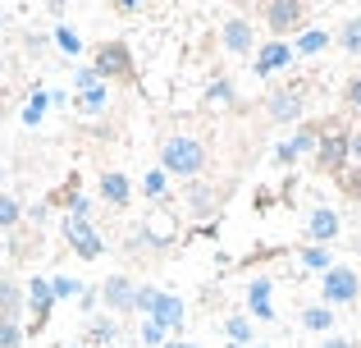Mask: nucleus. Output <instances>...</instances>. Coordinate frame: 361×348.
Returning <instances> with one entry per match:
<instances>
[{
	"label": "nucleus",
	"mask_w": 361,
	"mask_h": 348,
	"mask_svg": "<svg viewBox=\"0 0 361 348\" xmlns=\"http://www.w3.org/2000/svg\"><path fill=\"white\" fill-rule=\"evenodd\" d=\"M293 64V46L288 42H279V37H274V42H265L261 51H256V78H270V73H279V69H288Z\"/></svg>",
	"instance_id": "13"
},
{
	"label": "nucleus",
	"mask_w": 361,
	"mask_h": 348,
	"mask_svg": "<svg viewBox=\"0 0 361 348\" xmlns=\"http://www.w3.org/2000/svg\"><path fill=\"white\" fill-rule=\"evenodd\" d=\"M165 348H202V344H165Z\"/></svg>",
	"instance_id": "40"
},
{
	"label": "nucleus",
	"mask_w": 361,
	"mask_h": 348,
	"mask_svg": "<svg viewBox=\"0 0 361 348\" xmlns=\"http://www.w3.org/2000/svg\"><path fill=\"white\" fill-rule=\"evenodd\" d=\"M206 101H211V106H233V83L229 78H215L211 88H206Z\"/></svg>",
	"instance_id": "29"
},
{
	"label": "nucleus",
	"mask_w": 361,
	"mask_h": 348,
	"mask_svg": "<svg viewBox=\"0 0 361 348\" xmlns=\"http://www.w3.org/2000/svg\"><path fill=\"white\" fill-rule=\"evenodd\" d=\"M115 340V321H92V330H87V348L92 344H110Z\"/></svg>",
	"instance_id": "33"
},
{
	"label": "nucleus",
	"mask_w": 361,
	"mask_h": 348,
	"mask_svg": "<svg viewBox=\"0 0 361 348\" xmlns=\"http://www.w3.org/2000/svg\"><path fill=\"white\" fill-rule=\"evenodd\" d=\"M348 161L361 165V128H357V133H348Z\"/></svg>",
	"instance_id": "37"
},
{
	"label": "nucleus",
	"mask_w": 361,
	"mask_h": 348,
	"mask_svg": "<svg viewBox=\"0 0 361 348\" xmlns=\"http://www.w3.org/2000/svg\"><path fill=\"white\" fill-rule=\"evenodd\" d=\"M101 197H106L115 211H123V206L133 202V184H128V174H119V170H106L101 174Z\"/></svg>",
	"instance_id": "17"
},
{
	"label": "nucleus",
	"mask_w": 361,
	"mask_h": 348,
	"mask_svg": "<svg viewBox=\"0 0 361 348\" xmlns=\"http://www.w3.org/2000/svg\"><path fill=\"white\" fill-rule=\"evenodd\" d=\"M46 110H51V92H32V97H27V106H23V124H27V128L42 124Z\"/></svg>",
	"instance_id": "24"
},
{
	"label": "nucleus",
	"mask_w": 361,
	"mask_h": 348,
	"mask_svg": "<svg viewBox=\"0 0 361 348\" xmlns=\"http://www.w3.org/2000/svg\"><path fill=\"white\" fill-rule=\"evenodd\" d=\"M329 46V32L325 28H307V32L298 37V46H293V55H320Z\"/></svg>",
	"instance_id": "22"
},
{
	"label": "nucleus",
	"mask_w": 361,
	"mask_h": 348,
	"mask_svg": "<svg viewBox=\"0 0 361 348\" xmlns=\"http://www.w3.org/2000/svg\"><path fill=\"white\" fill-rule=\"evenodd\" d=\"M27 312V298H23V284L9 275H0V321H23Z\"/></svg>",
	"instance_id": "15"
},
{
	"label": "nucleus",
	"mask_w": 361,
	"mask_h": 348,
	"mask_svg": "<svg viewBox=\"0 0 361 348\" xmlns=\"http://www.w3.org/2000/svg\"><path fill=\"white\" fill-rule=\"evenodd\" d=\"M92 69H97V78H115V83H133V55L123 42H106L97 51V60H92Z\"/></svg>",
	"instance_id": "4"
},
{
	"label": "nucleus",
	"mask_w": 361,
	"mask_h": 348,
	"mask_svg": "<svg viewBox=\"0 0 361 348\" xmlns=\"http://www.w3.org/2000/svg\"><path fill=\"white\" fill-rule=\"evenodd\" d=\"M302 14H307L302 0H265V28H270L279 42H283V32H298L302 28Z\"/></svg>",
	"instance_id": "7"
},
{
	"label": "nucleus",
	"mask_w": 361,
	"mask_h": 348,
	"mask_svg": "<svg viewBox=\"0 0 361 348\" xmlns=\"http://www.w3.org/2000/svg\"><path fill=\"white\" fill-rule=\"evenodd\" d=\"M316 143H320V124H298V133H293L288 143L274 147V161H279V165H293L298 156L316 152Z\"/></svg>",
	"instance_id": "11"
},
{
	"label": "nucleus",
	"mask_w": 361,
	"mask_h": 348,
	"mask_svg": "<svg viewBox=\"0 0 361 348\" xmlns=\"http://www.w3.org/2000/svg\"><path fill=\"white\" fill-rule=\"evenodd\" d=\"M51 289H55V303H64V298H78V294H82V284H78L73 275H55Z\"/></svg>",
	"instance_id": "30"
},
{
	"label": "nucleus",
	"mask_w": 361,
	"mask_h": 348,
	"mask_svg": "<svg viewBox=\"0 0 361 348\" xmlns=\"http://www.w3.org/2000/svg\"><path fill=\"white\" fill-rule=\"evenodd\" d=\"M64 348H87V344H64Z\"/></svg>",
	"instance_id": "41"
},
{
	"label": "nucleus",
	"mask_w": 361,
	"mask_h": 348,
	"mask_svg": "<svg viewBox=\"0 0 361 348\" xmlns=\"http://www.w3.org/2000/svg\"><path fill=\"white\" fill-rule=\"evenodd\" d=\"M338 46H343L348 55H361V14L348 18V23L338 28Z\"/></svg>",
	"instance_id": "25"
},
{
	"label": "nucleus",
	"mask_w": 361,
	"mask_h": 348,
	"mask_svg": "<svg viewBox=\"0 0 361 348\" xmlns=\"http://www.w3.org/2000/svg\"><path fill=\"white\" fill-rule=\"evenodd\" d=\"M23 298H27V316H32V330L42 335L46 330V321H51V312H55V289H51V280H27V289H23Z\"/></svg>",
	"instance_id": "8"
},
{
	"label": "nucleus",
	"mask_w": 361,
	"mask_h": 348,
	"mask_svg": "<svg viewBox=\"0 0 361 348\" xmlns=\"http://www.w3.org/2000/svg\"><path fill=\"white\" fill-rule=\"evenodd\" d=\"M18 220H23V206H18V197L0 193V229H14Z\"/></svg>",
	"instance_id": "26"
},
{
	"label": "nucleus",
	"mask_w": 361,
	"mask_h": 348,
	"mask_svg": "<svg viewBox=\"0 0 361 348\" xmlns=\"http://www.w3.org/2000/svg\"><path fill=\"white\" fill-rule=\"evenodd\" d=\"M133 312H142L147 321L165 325L169 335L188 325V303H183V298L165 294V289H151V284H137V307H133Z\"/></svg>",
	"instance_id": "2"
},
{
	"label": "nucleus",
	"mask_w": 361,
	"mask_h": 348,
	"mask_svg": "<svg viewBox=\"0 0 361 348\" xmlns=\"http://www.w3.org/2000/svg\"><path fill=\"white\" fill-rule=\"evenodd\" d=\"M338 234H343V220H338L334 206H311V215H307V239L311 243H334Z\"/></svg>",
	"instance_id": "12"
},
{
	"label": "nucleus",
	"mask_w": 361,
	"mask_h": 348,
	"mask_svg": "<svg viewBox=\"0 0 361 348\" xmlns=\"http://www.w3.org/2000/svg\"><path fill=\"white\" fill-rule=\"evenodd\" d=\"M298 261H302L307 270H320V275H325V270L334 266V252H329L325 243H311V248H302V252H298Z\"/></svg>",
	"instance_id": "20"
},
{
	"label": "nucleus",
	"mask_w": 361,
	"mask_h": 348,
	"mask_svg": "<svg viewBox=\"0 0 361 348\" xmlns=\"http://www.w3.org/2000/svg\"><path fill=\"white\" fill-rule=\"evenodd\" d=\"M357 257H361V239H357Z\"/></svg>",
	"instance_id": "44"
},
{
	"label": "nucleus",
	"mask_w": 361,
	"mask_h": 348,
	"mask_svg": "<svg viewBox=\"0 0 361 348\" xmlns=\"http://www.w3.org/2000/svg\"><path fill=\"white\" fill-rule=\"evenodd\" d=\"M64 239H69V248L78 252L82 261H97L101 252H106V243H101L97 229H92V220H78V215H69V220H64Z\"/></svg>",
	"instance_id": "9"
},
{
	"label": "nucleus",
	"mask_w": 361,
	"mask_h": 348,
	"mask_svg": "<svg viewBox=\"0 0 361 348\" xmlns=\"http://www.w3.org/2000/svg\"><path fill=\"white\" fill-rule=\"evenodd\" d=\"M361 294V275L353 266H329L325 275H320V298H325V307H353Z\"/></svg>",
	"instance_id": "3"
},
{
	"label": "nucleus",
	"mask_w": 361,
	"mask_h": 348,
	"mask_svg": "<svg viewBox=\"0 0 361 348\" xmlns=\"http://www.w3.org/2000/svg\"><path fill=\"white\" fill-rule=\"evenodd\" d=\"M23 340H27L23 321H0V348H23Z\"/></svg>",
	"instance_id": "28"
},
{
	"label": "nucleus",
	"mask_w": 361,
	"mask_h": 348,
	"mask_svg": "<svg viewBox=\"0 0 361 348\" xmlns=\"http://www.w3.org/2000/svg\"><path fill=\"white\" fill-rule=\"evenodd\" d=\"M224 335H229V344H256V330H252V316H224Z\"/></svg>",
	"instance_id": "21"
},
{
	"label": "nucleus",
	"mask_w": 361,
	"mask_h": 348,
	"mask_svg": "<svg viewBox=\"0 0 361 348\" xmlns=\"http://www.w3.org/2000/svg\"><path fill=\"white\" fill-rule=\"evenodd\" d=\"M270 294H274V284H270L265 275L247 284V312H252L256 321H274V303H270Z\"/></svg>",
	"instance_id": "16"
},
{
	"label": "nucleus",
	"mask_w": 361,
	"mask_h": 348,
	"mask_svg": "<svg viewBox=\"0 0 361 348\" xmlns=\"http://www.w3.org/2000/svg\"><path fill=\"white\" fill-rule=\"evenodd\" d=\"M101 303L110 307V312H119V316H128L133 307H137V284H133L128 275H110L106 284H101Z\"/></svg>",
	"instance_id": "10"
},
{
	"label": "nucleus",
	"mask_w": 361,
	"mask_h": 348,
	"mask_svg": "<svg viewBox=\"0 0 361 348\" xmlns=\"http://www.w3.org/2000/svg\"><path fill=\"white\" fill-rule=\"evenodd\" d=\"M106 101H110V88H106V83H97L92 92H78V101H73V106H78L82 115H97V110H106Z\"/></svg>",
	"instance_id": "23"
},
{
	"label": "nucleus",
	"mask_w": 361,
	"mask_h": 348,
	"mask_svg": "<svg viewBox=\"0 0 361 348\" xmlns=\"http://www.w3.org/2000/svg\"><path fill=\"white\" fill-rule=\"evenodd\" d=\"M343 101H348L353 110H361V78H353V83L343 88Z\"/></svg>",
	"instance_id": "36"
},
{
	"label": "nucleus",
	"mask_w": 361,
	"mask_h": 348,
	"mask_svg": "<svg viewBox=\"0 0 361 348\" xmlns=\"http://www.w3.org/2000/svg\"><path fill=\"white\" fill-rule=\"evenodd\" d=\"M188 211L197 215V220H206V215L215 211V188H206V184H188Z\"/></svg>",
	"instance_id": "19"
},
{
	"label": "nucleus",
	"mask_w": 361,
	"mask_h": 348,
	"mask_svg": "<svg viewBox=\"0 0 361 348\" xmlns=\"http://www.w3.org/2000/svg\"><path fill=\"white\" fill-rule=\"evenodd\" d=\"M97 69H92V64H82V69H78V78H73V88H78V92H92V88H97Z\"/></svg>",
	"instance_id": "34"
},
{
	"label": "nucleus",
	"mask_w": 361,
	"mask_h": 348,
	"mask_svg": "<svg viewBox=\"0 0 361 348\" xmlns=\"http://www.w3.org/2000/svg\"><path fill=\"white\" fill-rule=\"evenodd\" d=\"M302 106H307V88H302V83H288V88H279L265 101V115H270L274 124H298Z\"/></svg>",
	"instance_id": "6"
},
{
	"label": "nucleus",
	"mask_w": 361,
	"mask_h": 348,
	"mask_svg": "<svg viewBox=\"0 0 361 348\" xmlns=\"http://www.w3.org/2000/svg\"><path fill=\"white\" fill-rule=\"evenodd\" d=\"M160 170H165V174H178V179H188V184H192V179L206 170V147H202V138H192V133L165 138V147H160Z\"/></svg>",
	"instance_id": "1"
},
{
	"label": "nucleus",
	"mask_w": 361,
	"mask_h": 348,
	"mask_svg": "<svg viewBox=\"0 0 361 348\" xmlns=\"http://www.w3.org/2000/svg\"><path fill=\"white\" fill-rule=\"evenodd\" d=\"M169 340V330L165 325H156V321H142V344H151V348H165Z\"/></svg>",
	"instance_id": "32"
},
{
	"label": "nucleus",
	"mask_w": 361,
	"mask_h": 348,
	"mask_svg": "<svg viewBox=\"0 0 361 348\" xmlns=\"http://www.w3.org/2000/svg\"><path fill=\"white\" fill-rule=\"evenodd\" d=\"M338 179H343V188H348L353 197H361V165H357V170H343Z\"/></svg>",
	"instance_id": "35"
},
{
	"label": "nucleus",
	"mask_w": 361,
	"mask_h": 348,
	"mask_svg": "<svg viewBox=\"0 0 361 348\" xmlns=\"http://www.w3.org/2000/svg\"><path fill=\"white\" fill-rule=\"evenodd\" d=\"M55 46H60L64 55H78L82 51V42H78V32H73V28H55Z\"/></svg>",
	"instance_id": "31"
},
{
	"label": "nucleus",
	"mask_w": 361,
	"mask_h": 348,
	"mask_svg": "<svg viewBox=\"0 0 361 348\" xmlns=\"http://www.w3.org/2000/svg\"><path fill=\"white\" fill-rule=\"evenodd\" d=\"M119 5H123V9H137V5H142V0H119Z\"/></svg>",
	"instance_id": "39"
},
{
	"label": "nucleus",
	"mask_w": 361,
	"mask_h": 348,
	"mask_svg": "<svg viewBox=\"0 0 361 348\" xmlns=\"http://www.w3.org/2000/svg\"><path fill=\"white\" fill-rule=\"evenodd\" d=\"M220 42H224V51H229V55H252L256 32H252V23H247V18H229V23L220 28Z\"/></svg>",
	"instance_id": "14"
},
{
	"label": "nucleus",
	"mask_w": 361,
	"mask_h": 348,
	"mask_svg": "<svg viewBox=\"0 0 361 348\" xmlns=\"http://www.w3.org/2000/svg\"><path fill=\"white\" fill-rule=\"evenodd\" d=\"M298 321H302V330H311V335H329L334 330V307H325V303L320 307H302Z\"/></svg>",
	"instance_id": "18"
},
{
	"label": "nucleus",
	"mask_w": 361,
	"mask_h": 348,
	"mask_svg": "<svg viewBox=\"0 0 361 348\" xmlns=\"http://www.w3.org/2000/svg\"><path fill=\"white\" fill-rule=\"evenodd\" d=\"M320 348H357V340H348V335H325Z\"/></svg>",
	"instance_id": "38"
},
{
	"label": "nucleus",
	"mask_w": 361,
	"mask_h": 348,
	"mask_svg": "<svg viewBox=\"0 0 361 348\" xmlns=\"http://www.w3.org/2000/svg\"><path fill=\"white\" fill-rule=\"evenodd\" d=\"M224 348H247V344H224Z\"/></svg>",
	"instance_id": "42"
},
{
	"label": "nucleus",
	"mask_w": 361,
	"mask_h": 348,
	"mask_svg": "<svg viewBox=\"0 0 361 348\" xmlns=\"http://www.w3.org/2000/svg\"><path fill=\"white\" fill-rule=\"evenodd\" d=\"M343 165H348V133H343V128H320L316 170L320 174H343Z\"/></svg>",
	"instance_id": "5"
},
{
	"label": "nucleus",
	"mask_w": 361,
	"mask_h": 348,
	"mask_svg": "<svg viewBox=\"0 0 361 348\" xmlns=\"http://www.w3.org/2000/svg\"><path fill=\"white\" fill-rule=\"evenodd\" d=\"M252 348H270V344H252Z\"/></svg>",
	"instance_id": "43"
},
{
	"label": "nucleus",
	"mask_w": 361,
	"mask_h": 348,
	"mask_svg": "<svg viewBox=\"0 0 361 348\" xmlns=\"http://www.w3.org/2000/svg\"><path fill=\"white\" fill-rule=\"evenodd\" d=\"M165 188H169V174L165 170H147V179H142V193H147L151 202H160V197H165Z\"/></svg>",
	"instance_id": "27"
}]
</instances>
